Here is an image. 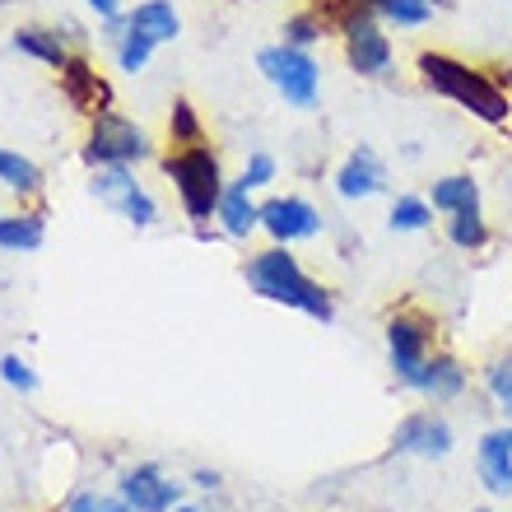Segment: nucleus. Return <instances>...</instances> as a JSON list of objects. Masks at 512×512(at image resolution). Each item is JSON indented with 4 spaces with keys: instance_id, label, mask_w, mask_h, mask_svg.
Returning a JSON list of instances; mask_svg holds the SVG:
<instances>
[{
    "instance_id": "obj_8",
    "label": "nucleus",
    "mask_w": 512,
    "mask_h": 512,
    "mask_svg": "<svg viewBox=\"0 0 512 512\" xmlns=\"http://www.w3.org/2000/svg\"><path fill=\"white\" fill-rule=\"evenodd\" d=\"M117 494H122V503L131 512H173L177 503H182V480H173V475L163 471V466H154V461H140V466L122 471Z\"/></svg>"
},
{
    "instance_id": "obj_11",
    "label": "nucleus",
    "mask_w": 512,
    "mask_h": 512,
    "mask_svg": "<svg viewBox=\"0 0 512 512\" xmlns=\"http://www.w3.org/2000/svg\"><path fill=\"white\" fill-rule=\"evenodd\" d=\"M56 84H61V98L80 117H98V112H112V84L94 70V61L84 52H75L66 66L56 70Z\"/></svg>"
},
{
    "instance_id": "obj_35",
    "label": "nucleus",
    "mask_w": 512,
    "mask_h": 512,
    "mask_svg": "<svg viewBox=\"0 0 512 512\" xmlns=\"http://www.w3.org/2000/svg\"><path fill=\"white\" fill-rule=\"evenodd\" d=\"M5 5H10V0H0V10H5Z\"/></svg>"
},
{
    "instance_id": "obj_23",
    "label": "nucleus",
    "mask_w": 512,
    "mask_h": 512,
    "mask_svg": "<svg viewBox=\"0 0 512 512\" xmlns=\"http://www.w3.org/2000/svg\"><path fill=\"white\" fill-rule=\"evenodd\" d=\"M280 33H284L280 42H289V47H303V52H312V47H317V42H322L326 33H331V28H326L322 10L312 5V10H298V14H289V19H284V28H280Z\"/></svg>"
},
{
    "instance_id": "obj_12",
    "label": "nucleus",
    "mask_w": 512,
    "mask_h": 512,
    "mask_svg": "<svg viewBox=\"0 0 512 512\" xmlns=\"http://www.w3.org/2000/svg\"><path fill=\"white\" fill-rule=\"evenodd\" d=\"M340 42H345V61H350L354 75H364V80H382L391 70V61H396V47H391L387 28L378 24V19H359V24H350L345 33H340Z\"/></svg>"
},
{
    "instance_id": "obj_20",
    "label": "nucleus",
    "mask_w": 512,
    "mask_h": 512,
    "mask_svg": "<svg viewBox=\"0 0 512 512\" xmlns=\"http://www.w3.org/2000/svg\"><path fill=\"white\" fill-rule=\"evenodd\" d=\"M42 238H47V224H42L38 210L0 215V252H38Z\"/></svg>"
},
{
    "instance_id": "obj_29",
    "label": "nucleus",
    "mask_w": 512,
    "mask_h": 512,
    "mask_svg": "<svg viewBox=\"0 0 512 512\" xmlns=\"http://www.w3.org/2000/svg\"><path fill=\"white\" fill-rule=\"evenodd\" d=\"M275 173H280V163H275V154H266V149H252L243 163V173H238V182H243L247 191H261L275 182Z\"/></svg>"
},
{
    "instance_id": "obj_32",
    "label": "nucleus",
    "mask_w": 512,
    "mask_h": 512,
    "mask_svg": "<svg viewBox=\"0 0 512 512\" xmlns=\"http://www.w3.org/2000/svg\"><path fill=\"white\" fill-rule=\"evenodd\" d=\"M191 480H196V489H219V475H215V471H205V466H201L196 475H191Z\"/></svg>"
},
{
    "instance_id": "obj_16",
    "label": "nucleus",
    "mask_w": 512,
    "mask_h": 512,
    "mask_svg": "<svg viewBox=\"0 0 512 512\" xmlns=\"http://www.w3.org/2000/svg\"><path fill=\"white\" fill-rule=\"evenodd\" d=\"M10 47L19 56H28V61H38V66H47V70H61L70 61V42H66V33L61 28H47V24H19L14 28V38H10Z\"/></svg>"
},
{
    "instance_id": "obj_34",
    "label": "nucleus",
    "mask_w": 512,
    "mask_h": 512,
    "mask_svg": "<svg viewBox=\"0 0 512 512\" xmlns=\"http://www.w3.org/2000/svg\"><path fill=\"white\" fill-rule=\"evenodd\" d=\"M173 512H205V508H196V503H177Z\"/></svg>"
},
{
    "instance_id": "obj_28",
    "label": "nucleus",
    "mask_w": 512,
    "mask_h": 512,
    "mask_svg": "<svg viewBox=\"0 0 512 512\" xmlns=\"http://www.w3.org/2000/svg\"><path fill=\"white\" fill-rule=\"evenodd\" d=\"M0 382L14 387L19 396H28V391H38V368L24 354H0Z\"/></svg>"
},
{
    "instance_id": "obj_3",
    "label": "nucleus",
    "mask_w": 512,
    "mask_h": 512,
    "mask_svg": "<svg viewBox=\"0 0 512 512\" xmlns=\"http://www.w3.org/2000/svg\"><path fill=\"white\" fill-rule=\"evenodd\" d=\"M163 177L173 182L177 191V205L191 224H210L219 210V196L229 187L224 177V163H219V149L215 145H187V149H168L159 159Z\"/></svg>"
},
{
    "instance_id": "obj_9",
    "label": "nucleus",
    "mask_w": 512,
    "mask_h": 512,
    "mask_svg": "<svg viewBox=\"0 0 512 512\" xmlns=\"http://www.w3.org/2000/svg\"><path fill=\"white\" fill-rule=\"evenodd\" d=\"M261 229L280 247L308 243V238L322 233V210L303 201V196H270V201H261Z\"/></svg>"
},
{
    "instance_id": "obj_17",
    "label": "nucleus",
    "mask_w": 512,
    "mask_h": 512,
    "mask_svg": "<svg viewBox=\"0 0 512 512\" xmlns=\"http://www.w3.org/2000/svg\"><path fill=\"white\" fill-rule=\"evenodd\" d=\"M126 28L140 33V38H149L154 47H168V42H177V33H182V14H177L173 0H140V5L126 10Z\"/></svg>"
},
{
    "instance_id": "obj_1",
    "label": "nucleus",
    "mask_w": 512,
    "mask_h": 512,
    "mask_svg": "<svg viewBox=\"0 0 512 512\" xmlns=\"http://www.w3.org/2000/svg\"><path fill=\"white\" fill-rule=\"evenodd\" d=\"M415 70H419V84H424L429 94L457 103V108H466L471 117H480V122L503 126L512 117V94L508 89H503L489 70L471 66V61H461V56H452V52H419Z\"/></svg>"
},
{
    "instance_id": "obj_25",
    "label": "nucleus",
    "mask_w": 512,
    "mask_h": 512,
    "mask_svg": "<svg viewBox=\"0 0 512 512\" xmlns=\"http://www.w3.org/2000/svg\"><path fill=\"white\" fill-rule=\"evenodd\" d=\"M387 224H391L396 233H424V229L433 224V205H429V196H396V201H391Z\"/></svg>"
},
{
    "instance_id": "obj_22",
    "label": "nucleus",
    "mask_w": 512,
    "mask_h": 512,
    "mask_svg": "<svg viewBox=\"0 0 512 512\" xmlns=\"http://www.w3.org/2000/svg\"><path fill=\"white\" fill-rule=\"evenodd\" d=\"M489 219L485 210H461V215H447V243L461 247V252H480L489 247Z\"/></svg>"
},
{
    "instance_id": "obj_24",
    "label": "nucleus",
    "mask_w": 512,
    "mask_h": 512,
    "mask_svg": "<svg viewBox=\"0 0 512 512\" xmlns=\"http://www.w3.org/2000/svg\"><path fill=\"white\" fill-rule=\"evenodd\" d=\"M168 145L173 149H187V145H210L205 140V126L196 117L187 98H173V112H168Z\"/></svg>"
},
{
    "instance_id": "obj_37",
    "label": "nucleus",
    "mask_w": 512,
    "mask_h": 512,
    "mask_svg": "<svg viewBox=\"0 0 512 512\" xmlns=\"http://www.w3.org/2000/svg\"><path fill=\"white\" fill-rule=\"evenodd\" d=\"M480 512H489V508H480Z\"/></svg>"
},
{
    "instance_id": "obj_36",
    "label": "nucleus",
    "mask_w": 512,
    "mask_h": 512,
    "mask_svg": "<svg viewBox=\"0 0 512 512\" xmlns=\"http://www.w3.org/2000/svg\"><path fill=\"white\" fill-rule=\"evenodd\" d=\"M433 5H447V0H433Z\"/></svg>"
},
{
    "instance_id": "obj_30",
    "label": "nucleus",
    "mask_w": 512,
    "mask_h": 512,
    "mask_svg": "<svg viewBox=\"0 0 512 512\" xmlns=\"http://www.w3.org/2000/svg\"><path fill=\"white\" fill-rule=\"evenodd\" d=\"M108 499H112V494H94V489H80V494L66 503V512H103V508H108Z\"/></svg>"
},
{
    "instance_id": "obj_31",
    "label": "nucleus",
    "mask_w": 512,
    "mask_h": 512,
    "mask_svg": "<svg viewBox=\"0 0 512 512\" xmlns=\"http://www.w3.org/2000/svg\"><path fill=\"white\" fill-rule=\"evenodd\" d=\"M84 5L98 14V24H108V19H122V14H126L122 0H84Z\"/></svg>"
},
{
    "instance_id": "obj_13",
    "label": "nucleus",
    "mask_w": 512,
    "mask_h": 512,
    "mask_svg": "<svg viewBox=\"0 0 512 512\" xmlns=\"http://www.w3.org/2000/svg\"><path fill=\"white\" fill-rule=\"evenodd\" d=\"M387 191V163L378 159V149H350V159L336 168V196L340 201H368Z\"/></svg>"
},
{
    "instance_id": "obj_14",
    "label": "nucleus",
    "mask_w": 512,
    "mask_h": 512,
    "mask_svg": "<svg viewBox=\"0 0 512 512\" xmlns=\"http://www.w3.org/2000/svg\"><path fill=\"white\" fill-rule=\"evenodd\" d=\"M475 466H480V480H485L489 494H512V419L480 438Z\"/></svg>"
},
{
    "instance_id": "obj_21",
    "label": "nucleus",
    "mask_w": 512,
    "mask_h": 512,
    "mask_svg": "<svg viewBox=\"0 0 512 512\" xmlns=\"http://www.w3.org/2000/svg\"><path fill=\"white\" fill-rule=\"evenodd\" d=\"M0 187L14 191V196H38L42 191V168L19 149L0 145Z\"/></svg>"
},
{
    "instance_id": "obj_2",
    "label": "nucleus",
    "mask_w": 512,
    "mask_h": 512,
    "mask_svg": "<svg viewBox=\"0 0 512 512\" xmlns=\"http://www.w3.org/2000/svg\"><path fill=\"white\" fill-rule=\"evenodd\" d=\"M243 280L256 298H266V303H280V308H294L312 322H331L336 317V303H331V289L317 284L308 270L298 266V256L289 247L270 243L266 252L247 256L243 266Z\"/></svg>"
},
{
    "instance_id": "obj_4",
    "label": "nucleus",
    "mask_w": 512,
    "mask_h": 512,
    "mask_svg": "<svg viewBox=\"0 0 512 512\" xmlns=\"http://www.w3.org/2000/svg\"><path fill=\"white\" fill-rule=\"evenodd\" d=\"M80 154L89 163V173L94 168H135V163L154 159V140L126 112H98V117H89V135H84Z\"/></svg>"
},
{
    "instance_id": "obj_7",
    "label": "nucleus",
    "mask_w": 512,
    "mask_h": 512,
    "mask_svg": "<svg viewBox=\"0 0 512 512\" xmlns=\"http://www.w3.org/2000/svg\"><path fill=\"white\" fill-rule=\"evenodd\" d=\"M89 191H94L98 205H108L112 215H122L131 229H154V219H159V201L145 191L135 168H94L89 173Z\"/></svg>"
},
{
    "instance_id": "obj_15",
    "label": "nucleus",
    "mask_w": 512,
    "mask_h": 512,
    "mask_svg": "<svg viewBox=\"0 0 512 512\" xmlns=\"http://www.w3.org/2000/svg\"><path fill=\"white\" fill-rule=\"evenodd\" d=\"M466 368H461V359L457 354H433L429 364L419 368V378L410 382V391H419L424 401H433V405H447V401H457L461 391H466Z\"/></svg>"
},
{
    "instance_id": "obj_6",
    "label": "nucleus",
    "mask_w": 512,
    "mask_h": 512,
    "mask_svg": "<svg viewBox=\"0 0 512 512\" xmlns=\"http://www.w3.org/2000/svg\"><path fill=\"white\" fill-rule=\"evenodd\" d=\"M433 345H438V322H433L424 308L391 312V322H387V359H391V373H396L401 387H410V382L419 378V368L438 354Z\"/></svg>"
},
{
    "instance_id": "obj_33",
    "label": "nucleus",
    "mask_w": 512,
    "mask_h": 512,
    "mask_svg": "<svg viewBox=\"0 0 512 512\" xmlns=\"http://www.w3.org/2000/svg\"><path fill=\"white\" fill-rule=\"evenodd\" d=\"M103 512H131V508H126V503H122V494H112V499H108V508H103Z\"/></svg>"
},
{
    "instance_id": "obj_5",
    "label": "nucleus",
    "mask_w": 512,
    "mask_h": 512,
    "mask_svg": "<svg viewBox=\"0 0 512 512\" xmlns=\"http://www.w3.org/2000/svg\"><path fill=\"white\" fill-rule=\"evenodd\" d=\"M256 70L266 75V84L298 112H312L322 103V66L312 61V52L289 47V42H270L256 52Z\"/></svg>"
},
{
    "instance_id": "obj_10",
    "label": "nucleus",
    "mask_w": 512,
    "mask_h": 512,
    "mask_svg": "<svg viewBox=\"0 0 512 512\" xmlns=\"http://www.w3.org/2000/svg\"><path fill=\"white\" fill-rule=\"evenodd\" d=\"M457 447V433L447 424L443 415H433V410H415V415H405L391 433V452H401V457H424V461H443L447 452Z\"/></svg>"
},
{
    "instance_id": "obj_26",
    "label": "nucleus",
    "mask_w": 512,
    "mask_h": 512,
    "mask_svg": "<svg viewBox=\"0 0 512 512\" xmlns=\"http://www.w3.org/2000/svg\"><path fill=\"white\" fill-rule=\"evenodd\" d=\"M154 52H159V47H154L149 38H140V33H131V28H126L122 38H117V47H112V56H117V70H126V75H140V70L154 61Z\"/></svg>"
},
{
    "instance_id": "obj_18",
    "label": "nucleus",
    "mask_w": 512,
    "mask_h": 512,
    "mask_svg": "<svg viewBox=\"0 0 512 512\" xmlns=\"http://www.w3.org/2000/svg\"><path fill=\"white\" fill-rule=\"evenodd\" d=\"M215 219H219V229H224V238H252L261 229V205L252 201V191L243 182H229L224 196H219Z\"/></svg>"
},
{
    "instance_id": "obj_27",
    "label": "nucleus",
    "mask_w": 512,
    "mask_h": 512,
    "mask_svg": "<svg viewBox=\"0 0 512 512\" xmlns=\"http://www.w3.org/2000/svg\"><path fill=\"white\" fill-rule=\"evenodd\" d=\"M485 391L494 396L503 415L512 419V354H499V359H489L485 364Z\"/></svg>"
},
{
    "instance_id": "obj_19",
    "label": "nucleus",
    "mask_w": 512,
    "mask_h": 512,
    "mask_svg": "<svg viewBox=\"0 0 512 512\" xmlns=\"http://www.w3.org/2000/svg\"><path fill=\"white\" fill-rule=\"evenodd\" d=\"M429 205L438 215H461V210H480V182L471 173H447L429 187Z\"/></svg>"
}]
</instances>
